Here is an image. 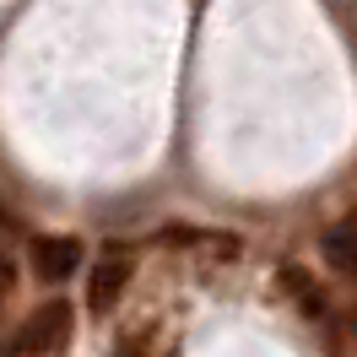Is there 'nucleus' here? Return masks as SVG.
I'll use <instances>...</instances> for the list:
<instances>
[{"mask_svg": "<svg viewBox=\"0 0 357 357\" xmlns=\"http://www.w3.org/2000/svg\"><path fill=\"white\" fill-rule=\"evenodd\" d=\"M70 331H76V309H70L66 298H49V303H38L17 325V352L22 357H54L70 341Z\"/></svg>", "mask_w": 357, "mask_h": 357, "instance_id": "obj_1", "label": "nucleus"}, {"mask_svg": "<svg viewBox=\"0 0 357 357\" xmlns=\"http://www.w3.org/2000/svg\"><path fill=\"white\" fill-rule=\"evenodd\" d=\"M130 255L125 249H109L98 266H92V276H87V309L92 314H114L119 309V298H125V287H130Z\"/></svg>", "mask_w": 357, "mask_h": 357, "instance_id": "obj_2", "label": "nucleus"}, {"mask_svg": "<svg viewBox=\"0 0 357 357\" xmlns=\"http://www.w3.org/2000/svg\"><path fill=\"white\" fill-rule=\"evenodd\" d=\"M282 287L298 298V309L309 314V319H325V292H319V282H309V271L282 266Z\"/></svg>", "mask_w": 357, "mask_h": 357, "instance_id": "obj_5", "label": "nucleus"}, {"mask_svg": "<svg viewBox=\"0 0 357 357\" xmlns=\"http://www.w3.org/2000/svg\"><path fill=\"white\" fill-rule=\"evenodd\" d=\"M114 357H146V335L135 331V335H125L119 347H114Z\"/></svg>", "mask_w": 357, "mask_h": 357, "instance_id": "obj_6", "label": "nucleus"}, {"mask_svg": "<svg viewBox=\"0 0 357 357\" xmlns=\"http://www.w3.org/2000/svg\"><path fill=\"white\" fill-rule=\"evenodd\" d=\"M82 260H87V249H82V238H70V233H44V238H33V271H38L44 282L76 276Z\"/></svg>", "mask_w": 357, "mask_h": 357, "instance_id": "obj_3", "label": "nucleus"}, {"mask_svg": "<svg viewBox=\"0 0 357 357\" xmlns=\"http://www.w3.org/2000/svg\"><path fill=\"white\" fill-rule=\"evenodd\" d=\"M17 287V266H11V260H6V255H0V298H6V292Z\"/></svg>", "mask_w": 357, "mask_h": 357, "instance_id": "obj_7", "label": "nucleus"}, {"mask_svg": "<svg viewBox=\"0 0 357 357\" xmlns=\"http://www.w3.org/2000/svg\"><path fill=\"white\" fill-rule=\"evenodd\" d=\"M319 249H325V260H331L341 276H357V217L352 222H335L325 238H319Z\"/></svg>", "mask_w": 357, "mask_h": 357, "instance_id": "obj_4", "label": "nucleus"}]
</instances>
